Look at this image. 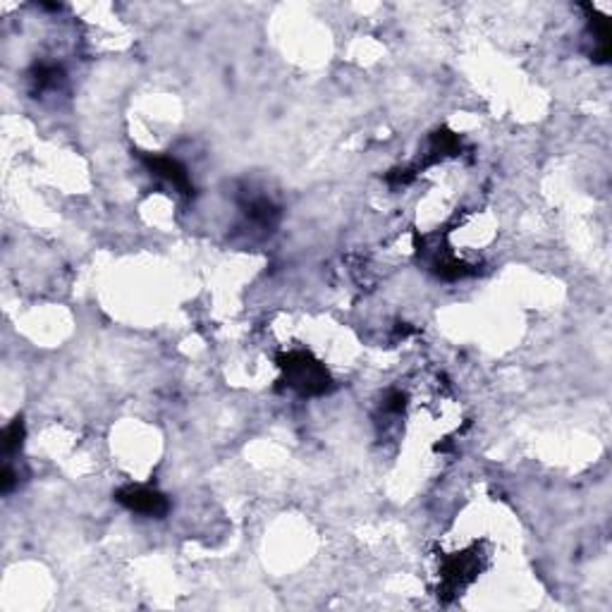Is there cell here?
<instances>
[{"label": "cell", "mask_w": 612, "mask_h": 612, "mask_svg": "<svg viewBox=\"0 0 612 612\" xmlns=\"http://www.w3.org/2000/svg\"><path fill=\"white\" fill-rule=\"evenodd\" d=\"M118 500L125 507H130L132 512L149 514V517H156V514H163L168 510V502L160 493L151 491V488H127L118 495Z\"/></svg>", "instance_id": "obj_1"}]
</instances>
